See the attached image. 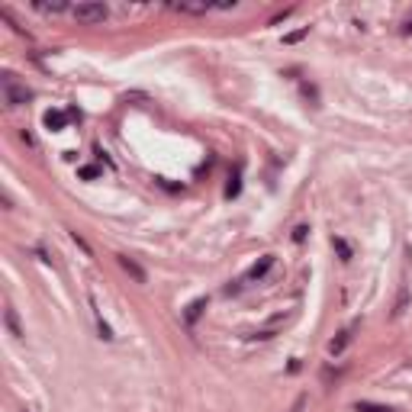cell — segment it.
<instances>
[{"label": "cell", "instance_id": "8", "mask_svg": "<svg viewBox=\"0 0 412 412\" xmlns=\"http://www.w3.org/2000/svg\"><path fill=\"white\" fill-rule=\"evenodd\" d=\"M348 342H352V332H342L338 338H332V342H328V354H342L345 348H348Z\"/></svg>", "mask_w": 412, "mask_h": 412}, {"label": "cell", "instance_id": "4", "mask_svg": "<svg viewBox=\"0 0 412 412\" xmlns=\"http://www.w3.org/2000/svg\"><path fill=\"white\" fill-rule=\"evenodd\" d=\"M120 267H122V271H126V274H132V281H136V283H146V271H142V267H139L132 258H126V255H120Z\"/></svg>", "mask_w": 412, "mask_h": 412}, {"label": "cell", "instance_id": "13", "mask_svg": "<svg viewBox=\"0 0 412 412\" xmlns=\"http://www.w3.org/2000/svg\"><path fill=\"white\" fill-rule=\"evenodd\" d=\"M306 232H309L306 226H297V229H293V238H297V242H303V238H306Z\"/></svg>", "mask_w": 412, "mask_h": 412}, {"label": "cell", "instance_id": "7", "mask_svg": "<svg viewBox=\"0 0 412 412\" xmlns=\"http://www.w3.org/2000/svg\"><path fill=\"white\" fill-rule=\"evenodd\" d=\"M4 319H7V328H10V335H13V338H23V328H20V322H16V313H13V306H7V309H4Z\"/></svg>", "mask_w": 412, "mask_h": 412}, {"label": "cell", "instance_id": "12", "mask_svg": "<svg viewBox=\"0 0 412 412\" xmlns=\"http://www.w3.org/2000/svg\"><path fill=\"white\" fill-rule=\"evenodd\" d=\"M332 245H335V248H338V255H342L345 261L352 258V248H348V242H342V238H335V242H332Z\"/></svg>", "mask_w": 412, "mask_h": 412}, {"label": "cell", "instance_id": "1", "mask_svg": "<svg viewBox=\"0 0 412 412\" xmlns=\"http://www.w3.org/2000/svg\"><path fill=\"white\" fill-rule=\"evenodd\" d=\"M0 91H4V100H7V107H23V103H30V97H32L30 87H26L16 75H10V71L0 77Z\"/></svg>", "mask_w": 412, "mask_h": 412}, {"label": "cell", "instance_id": "15", "mask_svg": "<svg viewBox=\"0 0 412 412\" xmlns=\"http://www.w3.org/2000/svg\"><path fill=\"white\" fill-rule=\"evenodd\" d=\"M100 168H81V177H97Z\"/></svg>", "mask_w": 412, "mask_h": 412}, {"label": "cell", "instance_id": "10", "mask_svg": "<svg viewBox=\"0 0 412 412\" xmlns=\"http://www.w3.org/2000/svg\"><path fill=\"white\" fill-rule=\"evenodd\" d=\"M203 309H206V300H193V303H191V309H187V316H184V319H187V322H197Z\"/></svg>", "mask_w": 412, "mask_h": 412}, {"label": "cell", "instance_id": "6", "mask_svg": "<svg viewBox=\"0 0 412 412\" xmlns=\"http://www.w3.org/2000/svg\"><path fill=\"white\" fill-rule=\"evenodd\" d=\"M36 10H42V13H65L68 4H65V0H39Z\"/></svg>", "mask_w": 412, "mask_h": 412}, {"label": "cell", "instance_id": "3", "mask_svg": "<svg viewBox=\"0 0 412 412\" xmlns=\"http://www.w3.org/2000/svg\"><path fill=\"white\" fill-rule=\"evenodd\" d=\"M174 13H187V16H203L206 10H213L210 0H200V4H191V0H181V4H171Z\"/></svg>", "mask_w": 412, "mask_h": 412}, {"label": "cell", "instance_id": "2", "mask_svg": "<svg viewBox=\"0 0 412 412\" xmlns=\"http://www.w3.org/2000/svg\"><path fill=\"white\" fill-rule=\"evenodd\" d=\"M71 13H75L77 23H84V26H94V23H103V20H107V7L97 4V0L77 4V7H71Z\"/></svg>", "mask_w": 412, "mask_h": 412}, {"label": "cell", "instance_id": "5", "mask_svg": "<svg viewBox=\"0 0 412 412\" xmlns=\"http://www.w3.org/2000/svg\"><path fill=\"white\" fill-rule=\"evenodd\" d=\"M65 122H68V113H61V110H49V113H46V126L52 132L65 129Z\"/></svg>", "mask_w": 412, "mask_h": 412}, {"label": "cell", "instance_id": "9", "mask_svg": "<svg viewBox=\"0 0 412 412\" xmlns=\"http://www.w3.org/2000/svg\"><path fill=\"white\" fill-rule=\"evenodd\" d=\"M354 409L358 412H393V406H380V403H367V399H361V403H354Z\"/></svg>", "mask_w": 412, "mask_h": 412}, {"label": "cell", "instance_id": "11", "mask_svg": "<svg viewBox=\"0 0 412 412\" xmlns=\"http://www.w3.org/2000/svg\"><path fill=\"white\" fill-rule=\"evenodd\" d=\"M271 264H274V255H264V258H261L258 264L252 267V274H248V277H261V274H267V267H271Z\"/></svg>", "mask_w": 412, "mask_h": 412}, {"label": "cell", "instance_id": "14", "mask_svg": "<svg viewBox=\"0 0 412 412\" xmlns=\"http://www.w3.org/2000/svg\"><path fill=\"white\" fill-rule=\"evenodd\" d=\"M399 32H403V36H409V32H412V16H406V20H403V30H399Z\"/></svg>", "mask_w": 412, "mask_h": 412}]
</instances>
